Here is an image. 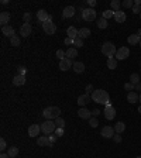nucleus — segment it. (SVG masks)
<instances>
[{
  "label": "nucleus",
  "instance_id": "28",
  "mask_svg": "<svg viewBox=\"0 0 141 158\" xmlns=\"http://www.w3.org/2000/svg\"><path fill=\"white\" fill-rule=\"evenodd\" d=\"M114 130H116V133L121 134V133L126 130V124H124L123 121H119V123H116V126H114Z\"/></svg>",
  "mask_w": 141,
  "mask_h": 158
},
{
  "label": "nucleus",
  "instance_id": "14",
  "mask_svg": "<svg viewBox=\"0 0 141 158\" xmlns=\"http://www.w3.org/2000/svg\"><path fill=\"white\" fill-rule=\"evenodd\" d=\"M75 7L74 6H66L64 11H62V17L64 19H71V17H74L75 16Z\"/></svg>",
  "mask_w": 141,
  "mask_h": 158
},
{
  "label": "nucleus",
  "instance_id": "2",
  "mask_svg": "<svg viewBox=\"0 0 141 158\" xmlns=\"http://www.w3.org/2000/svg\"><path fill=\"white\" fill-rule=\"evenodd\" d=\"M116 52H117V50H116V47H114V44L113 42H105L103 45H102V54L105 55V57H107V58H113V57H116Z\"/></svg>",
  "mask_w": 141,
  "mask_h": 158
},
{
  "label": "nucleus",
  "instance_id": "24",
  "mask_svg": "<svg viewBox=\"0 0 141 158\" xmlns=\"http://www.w3.org/2000/svg\"><path fill=\"white\" fill-rule=\"evenodd\" d=\"M48 137L47 136H40V137L37 138V144L40 146V147H48Z\"/></svg>",
  "mask_w": 141,
  "mask_h": 158
},
{
  "label": "nucleus",
  "instance_id": "52",
  "mask_svg": "<svg viewBox=\"0 0 141 158\" xmlns=\"http://www.w3.org/2000/svg\"><path fill=\"white\" fill-rule=\"evenodd\" d=\"M65 44H66V45H71V44H74V40H72V38H69V37H66V38H65Z\"/></svg>",
  "mask_w": 141,
  "mask_h": 158
},
{
  "label": "nucleus",
  "instance_id": "29",
  "mask_svg": "<svg viewBox=\"0 0 141 158\" xmlns=\"http://www.w3.org/2000/svg\"><path fill=\"white\" fill-rule=\"evenodd\" d=\"M107 68H110V69H116L117 68V59L114 57L107 59Z\"/></svg>",
  "mask_w": 141,
  "mask_h": 158
},
{
  "label": "nucleus",
  "instance_id": "61",
  "mask_svg": "<svg viewBox=\"0 0 141 158\" xmlns=\"http://www.w3.org/2000/svg\"><path fill=\"white\" fill-rule=\"evenodd\" d=\"M140 47H141V41H140Z\"/></svg>",
  "mask_w": 141,
  "mask_h": 158
},
{
  "label": "nucleus",
  "instance_id": "39",
  "mask_svg": "<svg viewBox=\"0 0 141 158\" xmlns=\"http://www.w3.org/2000/svg\"><path fill=\"white\" fill-rule=\"evenodd\" d=\"M124 89H126V90H129V92H134V89H135V85H133L131 82H127V83L124 85Z\"/></svg>",
  "mask_w": 141,
  "mask_h": 158
},
{
  "label": "nucleus",
  "instance_id": "41",
  "mask_svg": "<svg viewBox=\"0 0 141 158\" xmlns=\"http://www.w3.org/2000/svg\"><path fill=\"white\" fill-rule=\"evenodd\" d=\"M56 138L58 137H56L55 134L54 136H48V141H50V143H48V147H52V146H54V143L56 141Z\"/></svg>",
  "mask_w": 141,
  "mask_h": 158
},
{
  "label": "nucleus",
  "instance_id": "23",
  "mask_svg": "<svg viewBox=\"0 0 141 158\" xmlns=\"http://www.w3.org/2000/svg\"><path fill=\"white\" fill-rule=\"evenodd\" d=\"M72 69L75 71V74H82L85 71V63L83 62H74Z\"/></svg>",
  "mask_w": 141,
  "mask_h": 158
},
{
  "label": "nucleus",
  "instance_id": "47",
  "mask_svg": "<svg viewBox=\"0 0 141 158\" xmlns=\"http://www.w3.org/2000/svg\"><path fill=\"white\" fill-rule=\"evenodd\" d=\"M6 148H7V144H6V140H4V138H1V140H0V150H1V151H4Z\"/></svg>",
  "mask_w": 141,
  "mask_h": 158
},
{
  "label": "nucleus",
  "instance_id": "36",
  "mask_svg": "<svg viewBox=\"0 0 141 158\" xmlns=\"http://www.w3.org/2000/svg\"><path fill=\"white\" fill-rule=\"evenodd\" d=\"M10 44L13 45V47H19V45H20V37L14 35L13 38H10Z\"/></svg>",
  "mask_w": 141,
  "mask_h": 158
},
{
  "label": "nucleus",
  "instance_id": "49",
  "mask_svg": "<svg viewBox=\"0 0 141 158\" xmlns=\"http://www.w3.org/2000/svg\"><path fill=\"white\" fill-rule=\"evenodd\" d=\"M55 136H56V137L64 136V128H56V130H55Z\"/></svg>",
  "mask_w": 141,
  "mask_h": 158
},
{
  "label": "nucleus",
  "instance_id": "26",
  "mask_svg": "<svg viewBox=\"0 0 141 158\" xmlns=\"http://www.w3.org/2000/svg\"><path fill=\"white\" fill-rule=\"evenodd\" d=\"M127 41H129V44H131V45H134V44H140L141 38L138 37V35H137V34H131V35H129Z\"/></svg>",
  "mask_w": 141,
  "mask_h": 158
},
{
  "label": "nucleus",
  "instance_id": "8",
  "mask_svg": "<svg viewBox=\"0 0 141 158\" xmlns=\"http://www.w3.org/2000/svg\"><path fill=\"white\" fill-rule=\"evenodd\" d=\"M100 134H102V136H103L105 138H113V136L116 134V130H114V127L105 126L103 128H102Z\"/></svg>",
  "mask_w": 141,
  "mask_h": 158
},
{
  "label": "nucleus",
  "instance_id": "33",
  "mask_svg": "<svg viewBox=\"0 0 141 158\" xmlns=\"http://www.w3.org/2000/svg\"><path fill=\"white\" fill-rule=\"evenodd\" d=\"M120 6H121V3H120L119 0H113V1L110 3V7H111V10L113 11H119Z\"/></svg>",
  "mask_w": 141,
  "mask_h": 158
},
{
  "label": "nucleus",
  "instance_id": "60",
  "mask_svg": "<svg viewBox=\"0 0 141 158\" xmlns=\"http://www.w3.org/2000/svg\"><path fill=\"white\" fill-rule=\"evenodd\" d=\"M135 158H141V155H138V157H135Z\"/></svg>",
  "mask_w": 141,
  "mask_h": 158
},
{
  "label": "nucleus",
  "instance_id": "50",
  "mask_svg": "<svg viewBox=\"0 0 141 158\" xmlns=\"http://www.w3.org/2000/svg\"><path fill=\"white\" fill-rule=\"evenodd\" d=\"M87 6H90V9H93L96 6V0H87Z\"/></svg>",
  "mask_w": 141,
  "mask_h": 158
},
{
  "label": "nucleus",
  "instance_id": "51",
  "mask_svg": "<svg viewBox=\"0 0 141 158\" xmlns=\"http://www.w3.org/2000/svg\"><path fill=\"white\" fill-rule=\"evenodd\" d=\"M90 92L93 93V85H90V83H89V85H87V86H86V93H87V95H89Z\"/></svg>",
  "mask_w": 141,
  "mask_h": 158
},
{
  "label": "nucleus",
  "instance_id": "5",
  "mask_svg": "<svg viewBox=\"0 0 141 158\" xmlns=\"http://www.w3.org/2000/svg\"><path fill=\"white\" fill-rule=\"evenodd\" d=\"M43 30L45 31V34L52 35V34H55V31H56V26L54 24V21L52 20H48L43 24Z\"/></svg>",
  "mask_w": 141,
  "mask_h": 158
},
{
  "label": "nucleus",
  "instance_id": "16",
  "mask_svg": "<svg viewBox=\"0 0 141 158\" xmlns=\"http://www.w3.org/2000/svg\"><path fill=\"white\" fill-rule=\"evenodd\" d=\"M1 32H3L6 37H10V38H13V37L16 35V31H14V28H13L11 26H4V27H1Z\"/></svg>",
  "mask_w": 141,
  "mask_h": 158
},
{
  "label": "nucleus",
  "instance_id": "1",
  "mask_svg": "<svg viewBox=\"0 0 141 158\" xmlns=\"http://www.w3.org/2000/svg\"><path fill=\"white\" fill-rule=\"evenodd\" d=\"M92 100L95 102V103H99V105H109L110 103V96L106 90H103V89H96V90H93V93H92Z\"/></svg>",
  "mask_w": 141,
  "mask_h": 158
},
{
  "label": "nucleus",
  "instance_id": "20",
  "mask_svg": "<svg viewBox=\"0 0 141 158\" xmlns=\"http://www.w3.org/2000/svg\"><path fill=\"white\" fill-rule=\"evenodd\" d=\"M126 19H127V16H126L124 11H121V10L114 11V20H116V23H124Z\"/></svg>",
  "mask_w": 141,
  "mask_h": 158
},
{
  "label": "nucleus",
  "instance_id": "43",
  "mask_svg": "<svg viewBox=\"0 0 141 158\" xmlns=\"http://www.w3.org/2000/svg\"><path fill=\"white\" fill-rule=\"evenodd\" d=\"M52 112H54L55 119H58L59 115H61V109H59V107H56V106H52Z\"/></svg>",
  "mask_w": 141,
  "mask_h": 158
},
{
  "label": "nucleus",
  "instance_id": "32",
  "mask_svg": "<svg viewBox=\"0 0 141 158\" xmlns=\"http://www.w3.org/2000/svg\"><path fill=\"white\" fill-rule=\"evenodd\" d=\"M130 82L133 85H138L140 83V75L138 74H131L130 75Z\"/></svg>",
  "mask_w": 141,
  "mask_h": 158
},
{
  "label": "nucleus",
  "instance_id": "25",
  "mask_svg": "<svg viewBox=\"0 0 141 158\" xmlns=\"http://www.w3.org/2000/svg\"><path fill=\"white\" fill-rule=\"evenodd\" d=\"M89 35H90V30H89L87 27H83V28H79V35H78L79 38H82V40H83V38H87Z\"/></svg>",
  "mask_w": 141,
  "mask_h": 158
},
{
  "label": "nucleus",
  "instance_id": "56",
  "mask_svg": "<svg viewBox=\"0 0 141 158\" xmlns=\"http://www.w3.org/2000/svg\"><path fill=\"white\" fill-rule=\"evenodd\" d=\"M134 4H138V6H141V0H135V1H134Z\"/></svg>",
  "mask_w": 141,
  "mask_h": 158
},
{
  "label": "nucleus",
  "instance_id": "27",
  "mask_svg": "<svg viewBox=\"0 0 141 158\" xmlns=\"http://www.w3.org/2000/svg\"><path fill=\"white\" fill-rule=\"evenodd\" d=\"M76 57H78V50H76V48H68V50H66V58L74 59Z\"/></svg>",
  "mask_w": 141,
  "mask_h": 158
},
{
  "label": "nucleus",
  "instance_id": "6",
  "mask_svg": "<svg viewBox=\"0 0 141 158\" xmlns=\"http://www.w3.org/2000/svg\"><path fill=\"white\" fill-rule=\"evenodd\" d=\"M129 55H130V50H129L127 47H121V48L117 50V52H116V59H117V61L127 59V58H129Z\"/></svg>",
  "mask_w": 141,
  "mask_h": 158
},
{
  "label": "nucleus",
  "instance_id": "31",
  "mask_svg": "<svg viewBox=\"0 0 141 158\" xmlns=\"http://www.w3.org/2000/svg\"><path fill=\"white\" fill-rule=\"evenodd\" d=\"M7 154H9V157L10 158H16L19 155V148L17 147H10L9 148V151H7Z\"/></svg>",
  "mask_w": 141,
  "mask_h": 158
},
{
  "label": "nucleus",
  "instance_id": "54",
  "mask_svg": "<svg viewBox=\"0 0 141 158\" xmlns=\"http://www.w3.org/2000/svg\"><path fill=\"white\" fill-rule=\"evenodd\" d=\"M0 158H10V157H9V154H4V152H1Z\"/></svg>",
  "mask_w": 141,
  "mask_h": 158
},
{
  "label": "nucleus",
  "instance_id": "18",
  "mask_svg": "<svg viewBox=\"0 0 141 158\" xmlns=\"http://www.w3.org/2000/svg\"><path fill=\"white\" fill-rule=\"evenodd\" d=\"M66 34H68V37H69V38L75 40V38H78V35H79V30H78L76 27H74V26H71V27H68Z\"/></svg>",
  "mask_w": 141,
  "mask_h": 158
},
{
  "label": "nucleus",
  "instance_id": "30",
  "mask_svg": "<svg viewBox=\"0 0 141 158\" xmlns=\"http://www.w3.org/2000/svg\"><path fill=\"white\" fill-rule=\"evenodd\" d=\"M98 28H100V30L107 28V20H106V19H103V17H100L99 21H98Z\"/></svg>",
  "mask_w": 141,
  "mask_h": 158
},
{
  "label": "nucleus",
  "instance_id": "15",
  "mask_svg": "<svg viewBox=\"0 0 141 158\" xmlns=\"http://www.w3.org/2000/svg\"><path fill=\"white\" fill-rule=\"evenodd\" d=\"M37 19H38V21H40V23H43V24H44L45 21L50 20V14L44 10V9H41V10L37 11Z\"/></svg>",
  "mask_w": 141,
  "mask_h": 158
},
{
  "label": "nucleus",
  "instance_id": "46",
  "mask_svg": "<svg viewBox=\"0 0 141 158\" xmlns=\"http://www.w3.org/2000/svg\"><path fill=\"white\" fill-rule=\"evenodd\" d=\"M23 20H24V23H30V21H31V14H30V13H25V14L23 16Z\"/></svg>",
  "mask_w": 141,
  "mask_h": 158
},
{
  "label": "nucleus",
  "instance_id": "55",
  "mask_svg": "<svg viewBox=\"0 0 141 158\" xmlns=\"http://www.w3.org/2000/svg\"><path fill=\"white\" fill-rule=\"evenodd\" d=\"M135 89H137V90H141V82L138 85H135Z\"/></svg>",
  "mask_w": 141,
  "mask_h": 158
},
{
  "label": "nucleus",
  "instance_id": "58",
  "mask_svg": "<svg viewBox=\"0 0 141 158\" xmlns=\"http://www.w3.org/2000/svg\"><path fill=\"white\" fill-rule=\"evenodd\" d=\"M138 113H141V106H140V107H138Z\"/></svg>",
  "mask_w": 141,
  "mask_h": 158
},
{
  "label": "nucleus",
  "instance_id": "3",
  "mask_svg": "<svg viewBox=\"0 0 141 158\" xmlns=\"http://www.w3.org/2000/svg\"><path fill=\"white\" fill-rule=\"evenodd\" d=\"M55 130H56V126H55V121L52 120H47L41 124V131L44 134H52Z\"/></svg>",
  "mask_w": 141,
  "mask_h": 158
},
{
  "label": "nucleus",
  "instance_id": "59",
  "mask_svg": "<svg viewBox=\"0 0 141 158\" xmlns=\"http://www.w3.org/2000/svg\"><path fill=\"white\" fill-rule=\"evenodd\" d=\"M138 102H140V103H141V93H140V99H138Z\"/></svg>",
  "mask_w": 141,
  "mask_h": 158
},
{
  "label": "nucleus",
  "instance_id": "35",
  "mask_svg": "<svg viewBox=\"0 0 141 158\" xmlns=\"http://www.w3.org/2000/svg\"><path fill=\"white\" fill-rule=\"evenodd\" d=\"M103 19H106V20H109V19H111V17H114V11L113 10H105L103 11V16H102Z\"/></svg>",
  "mask_w": 141,
  "mask_h": 158
},
{
  "label": "nucleus",
  "instance_id": "13",
  "mask_svg": "<svg viewBox=\"0 0 141 158\" xmlns=\"http://www.w3.org/2000/svg\"><path fill=\"white\" fill-rule=\"evenodd\" d=\"M90 100H92V96H89L87 93H85V95H80L78 97V102H76V103L80 106V107H85Z\"/></svg>",
  "mask_w": 141,
  "mask_h": 158
},
{
  "label": "nucleus",
  "instance_id": "45",
  "mask_svg": "<svg viewBox=\"0 0 141 158\" xmlns=\"http://www.w3.org/2000/svg\"><path fill=\"white\" fill-rule=\"evenodd\" d=\"M17 72H19V75H24V76H25L27 69H25V66H19V68H17Z\"/></svg>",
  "mask_w": 141,
  "mask_h": 158
},
{
  "label": "nucleus",
  "instance_id": "40",
  "mask_svg": "<svg viewBox=\"0 0 141 158\" xmlns=\"http://www.w3.org/2000/svg\"><path fill=\"white\" fill-rule=\"evenodd\" d=\"M89 124H90V127H98L99 126V121H98V119L96 117H92V119H89Z\"/></svg>",
  "mask_w": 141,
  "mask_h": 158
},
{
  "label": "nucleus",
  "instance_id": "48",
  "mask_svg": "<svg viewBox=\"0 0 141 158\" xmlns=\"http://www.w3.org/2000/svg\"><path fill=\"white\" fill-rule=\"evenodd\" d=\"M133 13H135V14H141V7L138 4H134L133 6Z\"/></svg>",
  "mask_w": 141,
  "mask_h": 158
},
{
  "label": "nucleus",
  "instance_id": "44",
  "mask_svg": "<svg viewBox=\"0 0 141 158\" xmlns=\"http://www.w3.org/2000/svg\"><path fill=\"white\" fill-rule=\"evenodd\" d=\"M113 140H114V143H121V141H123V137H121V134L116 133V134L113 136Z\"/></svg>",
  "mask_w": 141,
  "mask_h": 158
},
{
  "label": "nucleus",
  "instance_id": "37",
  "mask_svg": "<svg viewBox=\"0 0 141 158\" xmlns=\"http://www.w3.org/2000/svg\"><path fill=\"white\" fill-rule=\"evenodd\" d=\"M121 6H123L124 9H130V7L134 6V1H133V0H124V1L121 3Z\"/></svg>",
  "mask_w": 141,
  "mask_h": 158
},
{
  "label": "nucleus",
  "instance_id": "57",
  "mask_svg": "<svg viewBox=\"0 0 141 158\" xmlns=\"http://www.w3.org/2000/svg\"><path fill=\"white\" fill-rule=\"evenodd\" d=\"M137 35H138V37H140V38H141V28H140V30H138V31H137Z\"/></svg>",
  "mask_w": 141,
  "mask_h": 158
},
{
  "label": "nucleus",
  "instance_id": "7",
  "mask_svg": "<svg viewBox=\"0 0 141 158\" xmlns=\"http://www.w3.org/2000/svg\"><path fill=\"white\" fill-rule=\"evenodd\" d=\"M103 113H105V117H106L107 120H113V119L116 117V109H114L113 106L109 103V105L105 106V110H103Z\"/></svg>",
  "mask_w": 141,
  "mask_h": 158
},
{
  "label": "nucleus",
  "instance_id": "42",
  "mask_svg": "<svg viewBox=\"0 0 141 158\" xmlns=\"http://www.w3.org/2000/svg\"><path fill=\"white\" fill-rule=\"evenodd\" d=\"M56 57H58L59 61H61V59H64V58L66 57V52L64 51V50H58V51H56Z\"/></svg>",
  "mask_w": 141,
  "mask_h": 158
},
{
  "label": "nucleus",
  "instance_id": "22",
  "mask_svg": "<svg viewBox=\"0 0 141 158\" xmlns=\"http://www.w3.org/2000/svg\"><path fill=\"white\" fill-rule=\"evenodd\" d=\"M138 99H140V95H137L135 92H129V95H127V102L129 103L134 105V103L138 102Z\"/></svg>",
  "mask_w": 141,
  "mask_h": 158
},
{
  "label": "nucleus",
  "instance_id": "21",
  "mask_svg": "<svg viewBox=\"0 0 141 158\" xmlns=\"http://www.w3.org/2000/svg\"><path fill=\"white\" fill-rule=\"evenodd\" d=\"M43 116L47 119V120H52V119H55L54 116V112H52V106L51 107H45L43 110Z\"/></svg>",
  "mask_w": 141,
  "mask_h": 158
},
{
  "label": "nucleus",
  "instance_id": "34",
  "mask_svg": "<svg viewBox=\"0 0 141 158\" xmlns=\"http://www.w3.org/2000/svg\"><path fill=\"white\" fill-rule=\"evenodd\" d=\"M55 126H56V128H64V127H65V120H64L62 117L55 119Z\"/></svg>",
  "mask_w": 141,
  "mask_h": 158
},
{
  "label": "nucleus",
  "instance_id": "9",
  "mask_svg": "<svg viewBox=\"0 0 141 158\" xmlns=\"http://www.w3.org/2000/svg\"><path fill=\"white\" fill-rule=\"evenodd\" d=\"M33 31V27H31V24L30 23H24L21 27H20V34H21V37H28L30 34Z\"/></svg>",
  "mask_w": 141,
  "mask_h": 158
},
{
  "label": "nucleus",
  "instance_id": "62",
  "mask_svg": "<svg viewBox=\"0 0 141 158\" xmlns=\"http://www.w3.org/2000/svg\"><path fill=\"white\" fill-rule=\"evenodd\" d=\"M140 19H141V14H140Z\"/></svg>",
  "mask_w": 141,
  "mask_h": 158
},
{
  "label": "nucleus",
  "instance_id": "19",
  "mask_svg": "<svg viewBox=\"0 0 141 158\" xmlns=\"http://www.w3.org/2000/svg\"><path fill=\"white\" fill-rule=\"evenodd\" d=\"M24 83H25V76H24V75L17 74L13 78V85H14V86H23Z\"/></svg>",
  "mask_w": 141,
  "mask_h": 158
},
{
  "label": "nucleus",
  "instance_id": "10",
  "mask_svg": "<svg viewBox=\"0 0 141 158\" xmlns=\"http://www.w3.org/2000/svg\"><path fill=\"white\" fill-rule=\"evenodd\" d=\"M40 133H41V126H38V124H31V126L28 127V136H30V137H38Z\"/></svg>",
  "mask_w": 141,
  "mask_h": 158
},
{
  "label": "nucleus",
  "instance_id": "53",
  "mask_svg": "<svg viewBox=\"0 0 141 158\" xmlns=\"http://www.w3.org/2000/svg\"><path fill=\"white\" fill-rule=\"evenodd\" d=\"M99 115H100V112H99L98 109H95V110H93V112H92V116H93V117H98Z\"/></svg>",
  "mask_w": 141,
  "mask_h": 158
},
{
  "label": "nucleus",
  "instance_id": "4",
  "mask_svg": "<svg viewBox=\"0 0 141 158\" xmlns=\"http://www.w3.org/2000/svg\"><path fill=\"white\" fill-rule=\"evenodd\" d=\"M82 19L85 21H93L96 19V10L95 9H90V7L83 9V11H82Z\"/></svg>",
  "mask_w": 141,
  "mask_h": 158
},
{
  "label": "nucleus",
  "instance_id": "38",
  "mask_svg": "<svg viewBox=\"0 0 141 158\" xmlns=\"http://www.w3.org/2000/svg\"><path fill=\"white\" fill-rule=\"evenodd\" d=\"M74 45H76V48H80V47H83V40L82 38H75L74 40Z\"/></svg>",
  "mask_w": 141,
  "mask_h": 158
},
{
  "label": "nucleus",
  "instance_id": "17",
  "mask_svg": "<svg viewBox=\"0 0 141 158\" xmlns=\"http://www.w3.org/2000/svg\"><path fill=\"white\" fill-rule=\"evenodd\" d=\"M10 19H11V16L9 11H1V13H0V23H1L3 27L7 26V23L10 21Z\"/></svg>",
  "mask_w": 141,
  "mask_h": 158
},
{
  "label": "nucleus",
  "instance_id": "12",
  "mask_svg": "<svg viewBox=\"0 0 141 158\" xmlns=\"http://www.w3.org/2000/svg\"><path fill=\"white\" fill-rule=\"evenodd\" d=\"M78 116L83 120H89V119H92V112H89L87 107H80L78 110Z\"/></svg>",
  "mask_w": 141,
  "mask_h": 158
},
{
  "label": "nucleus",
  "instance_id": "11",
  "mask_svg": "<svg viewBox=\"0 0 141 158\" xmlns=\"http://www.w3.org/2000/svg\"><path fill=\"white\" fill-rule=\"evenodd\" d=\"M71 66H74V63H72V59H69V58H64V59L59 61V69L61 71H68V69H71Z\"/></svg>",
  "mask_w": 141,
  "mask_h": 158
}]
</instances>
